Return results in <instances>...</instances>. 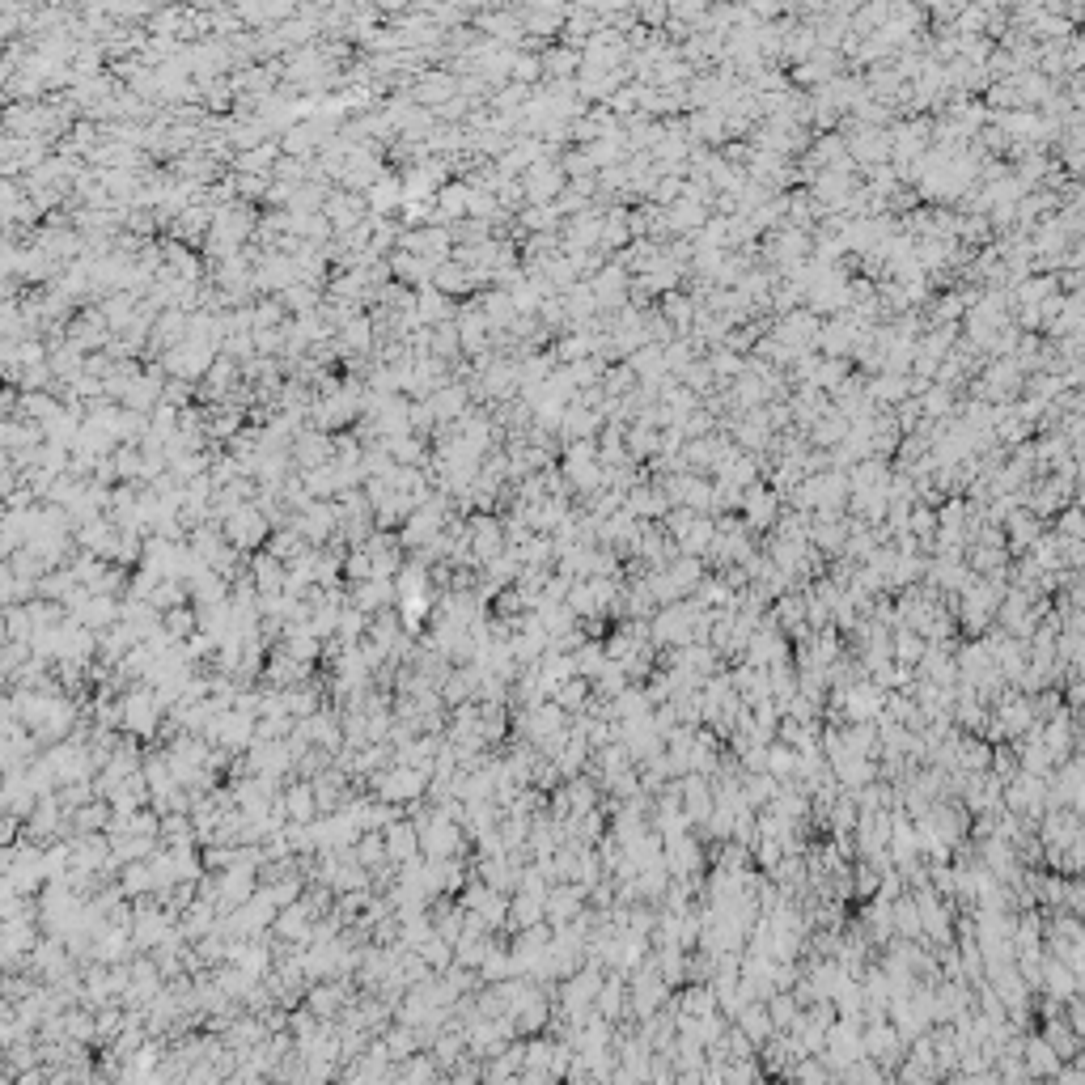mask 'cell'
<instances>
[{
    "mask_svg": "<svg viewBox=\"0 0 1085 1085\" xmlns=\"http://www.w3.org/2000/svg\"><path fill=\"white\" fill-rule=\"evenodd\" d=\"M68 615L81 619L85 628H94V632H106V628H115L119 619H123V598L115 594H90L85 590L73 607H68Z\"/></svg>",
    "mask_w": 1085,
    "mask_h": 1085,
    "instance_id": "cell-5",
    "label": "cell"
},
{
    "mask_svg": "<svg viewBox=\"0 0 1085 1085\" xmlns=\"http://www.w3.org/2000/svg\"><path fill=\"white\" fill-rule=\"evenodd\" d=\"M280 802H284V810H289L293 823H314V818L323 814V806H318V793H314V780H306V776H293L289 785H284Z\"/></svg>",
    "mask_w": 1085,
    "mask_h": 1085,
    "instance_id": "cell-10",
    "label": "cell"
},
{
    "mask_svg": "<svg viewBox=\"0 0 1085 1085\" xmlns=\"http://www.w3.org/2000/svg\"><path fill=\"white\" fill-rule=\"evenodd\" d=\"M323 458H327V441H323V437H301L297 462H306V467H318Z\"/></svg>",
    "mask_w": 1085,
    "mask_h": 1085,
    "instance_id": "cell-24",
    "label": "cell"
},
{
    "mask_svg": "<svg viewBox=\"0 0 1085 1085\" xmlns=\"http://www.w3.org/2000/svg\"><path fill=\"white\" fill-rule=\"evenodd\" d=\"M306 547H314V543H310L306 535H301V530H297L293 522H289V526H276V530H272V539H268V551H272V556H280L284 564H293V560H297Z\"/></svg>",
    "mask_w": 1085,
    "mask_h": 1085,
    "instance_id": "cell-18",
    "label": "cell"
},
{
    "mask_svg": "<svg viewBox=\"0 0 1085 1085\" xmlns=\"http://www.w3.org/2000/svg\"><path fill=\"white\" fill-rule=\"evenodd\" d=\"M272 933H276V941H284V946H306V941L314 937V916H310V907L301 903V899L289 903V907H280Z\"/></svg>",
    "mask_w": 1085,
    "mask_h": 1085,
    "instance_id": "cell-8",
    "label": "cell"
},
{
    "mask_svg": "<svg viewBox=\"0 0 1085 1085\" xmlns=\"http://www.w3.org/2000/svg\"><path fill=\"white\" fill-rule=\"evenodd\" d=\"M119 891L128 899H140V895H153L157 891V874H153V861H128L119 869Z\"/></svg>",
    "mask_w": 1085,
    "mask_h": 1085,
    "instance_id": "cell-15",
    "label": "cell"
},
{
    "mask_svg": "<svg viewBox=\"0 0 1085 1085\" xmlns=\"http://www.w3.org/2000/svg\"><path fill=\"white\" fill-rule=\"evenodd\" d=\"M352 857H357L369 874L373 869H382L386 861H390V852H386V835L382 831H361V840L352 844Z\"/></svg>",
    "mask_w": 1085,
    "mask_h": 1085,
    "instance_id": "cell-19",
    "label": "cell"
},
{
    "mask_svg": "<svg viewBox=\"0 0 1085 1085\" xmlns=\"http://www.w3.org/2000/svg\"><path fill=\"white\" fill-rule=\"evenodd\" d=\"M111 818H115V806L106 802V797H94V802H85L81 810H73V827L77 831H106L111 827Z\"/></svg>",
    "mask_w": 1085,
    "mask_h": 1085,
    "instance_id": "cell-20",
    "label": "cell"
},
{
    "mask_svg": "<svg viewBox=\"0 0 1085 1085\" xmlns=\"http://www.w3.org/2000/svg\"><path fill=\"white\" fill-rule=\"evenodd\" d=\"M284 577H289V564L280 556H272L268 547L251 551V581L259 594H284Z\"/></svg>",
    "mask_w": 1085,
    "mask_h": 1085,
    "instance_id": "cell-12",
    "label": "cell"
},
{
    "mask_svg": "<svg viewBox=\"0 0 1085 1085\" xmlns=\"http://www.w3.org/2000/svg\"><path fill=\"white\" fill-rule=\"evenodd\" d=\"M539 920H547V895L518 891L509 899V933L526 929V924H539Z\"/></svg>",
    "mask_w": 1085,
    "mask_h": 1085,
    "instance_id": "cell-13",
    "label": "cell"
},
{
    "mask_svg": "<svg viewBox=\"0 0 1085 1085\" xmlns=\"http://www.w3.org/2000/svg\"><path fill=\"white\" fill-rule=\"evenodd\" d=\"M208 738L217 742V746H225V751L242 755L246 746L259 738V717L255 713H242V708H225V713L217 717V725L208 729Z\"/></svg>",
    "mask_w": 1085,
    "mask_h": 1085,
    "instance_id": "cell-4",
    "label": "cell"
},
{
    "mask_svg": "<svg viewBox=\"0 0 1085 1085\" xmlns=\"http://www.w3.org/2000/svg\"><path fill=\"white\" fill-rule=\"evenodd\" d=\"M348 602H357L361 611L378 615V611H386V607H395V602H399V585H395V577H365V581H352V585H348Z\"/></svg>",
    "mask_w": 1085,
    "mask_h": 1085,
    "instance_id": "cell-7",
    "label": "cell"
},
{
    "mask_svg": "<svg viewBox=\"0 0 1085 1085\" xmlns=\"http://www.w3.org/2000/svg\"><path fill=\"white\" fill-rule=\"evenodd\" d=\"M598 992H602V988H598V971H581V975L573 971V975H568V984L560 988L564 1013H568V1018H573V1026H577V1030H581V1022H585V1018H581V1009L590 1005Z\"/></svg>",
    "mask_w": 1085,
    "mask_h": 1085,
    "instance_id": "cell-11",
    "label": "cell"
},
{
    "mask_svg": "<svg viewBox=\"0 0 1085 1085\" xmlns=\"http://www.w3.org/2000/svg\"><path fill=\"white\" fill-rule=\"evenodd\" d=\"M479 975H484V984H501V980H509V975H518V958H513V946H505V941L496 937V946L488 950L484 963H479Z\"/></svg>",
    "mask_w": 1085,
    "mask_h": 1085,
    "instance_id": "cell-17",
    "label": "cell"
},
{
    "mask_svg": "<svg viewBox=\"0 0 1085 1085\" xmlns=\"http://www.w3.org/2000/svg\"><path fill=\"white\" fill-rule=\"evenodd\" d=\"M573 657H577V674H581V679H585V674H598L602 670V649L598 645H581Z\"/></svg>",
    "mask_w": 1085,
    "mask_h": 1085,
    "instance_id": "cell-25",
    "label": "cell"
},
{
    "mask_svg": "<svg viewBox=\"0 0 1085 1085\" xmlns=\"http://www.w3.org/2000/svg\"><path fill=\"white\" fill-rule=\"evenodd\" d=\"M581 895H585V886H551L547 891V924L551 929H556V924H568L581 912Z\"/></svg>",
    "mask_w": 1085,
    "mask_h": 1085,
    "instance_id": "cell-14",
    "label": "cell"
},
{
    "mask_svg": "<svg viewBox=\"0 0 1085 1085\" xmlns=\"http://www.w3.org/2000/svg\"><path fill=\"white\" fill-rule=\"evenodd\" d=\"M221 526H225V539L234 543V547H242V551H255L259 543L272 539V518L259 505H251V501H246L238 513H229Z\"/></svg>",
    "mask_w": 1085,
    "mask_h": 1085,
    "instance_id": "cell-3",
    "label": "cell"
},
{
    "mask_svg": "<svg viewBox=\"0 0 1085 1085\" xmlns=\"http://www.w3.org/2000/svg\"><path fill=\"white\" fill-rule=\"evenodd\" d=\"M551 759H556V768H560L564 776H577V772L585 768V738H581V729H577L573 738H564V746H560V751L551 755Z\"/></svg>",
    "mask_w": 1085,
    "mask_h": 1085,
    "instance_id": "cell-22",
    "label": "cell"
},
{
    "mask_svg": "<svg viewBox=\"0 0 1085 1085\" xmlns=\"http://www.w3.org/2000/svg\"><path fill=\"white\" fill-rule=\"evenodd\" d=\"M386 852H390V861H399V865H407V861H416V857H424V844H420V827H416V818L407 814V818H395V823H390L386 831Z\"/></svg>",
    "mask_w": 1085,
    "mask_h": 1085,
    "instance_id": "cell-9",
    "label": "cell"
},
{
    "mask_svg": "<svg viewBox=\"0 0 1085 1085\" xmlns=\"http://www.w3.org/2000/svg\"><path fill=\"white\" fill-rule=\"evenodd\" d=\"M280 649L293 653L297 662H310V666L323 662V636H314L310 628H289L280 636Z\"/></svg>",
    "mask_w": 1085,
    "mask_h": 1085,
    "instance_id": "cell-16",
    "label": "cell"
},
{
    "mask_svg": "<svg viewBox=\"0 0 1085 1085\" xmlns=\"http://www.w3.org/2000/svg\"><path fill=\"white\" fill-rule=\"evenodd\" d=\"M551 700H556V704L564 708V713H577V708L585 704V683H581V674H573V679H564V683L556 687V696H551Z\"/></svg>",
    "mask_w": 1085,
    "mask_h": 1085,
    "instance_id": "cell-23",
    "label": "cell"
},
{
    "mask_svg": "<svg viewBox=\"0 0 1085 1085\" xmlns=\"http://www.w3.org/2000/svg\"><path fill=\"white\" fill-rule=\"evenodd\" d=\"M369 793H378L382 802H395V806H412V802H420V797L429 793V772L395 759L390 768L369 776Z\"/></svg>",
    "mask_w": 1085,
    "mask_h": 1085,
    "instance_id": "cell-2",
    "label": "cell"
},
{
    "mask_svg": "<svg viewBox=\"0 0 1085 1085\" xmlns=\"http://www.w3.org/2000/svg\"><path fill=\"white\" fill-rule=\"evenodd\" d=\"M416 950L424 954V963H429L433 971H446V967H454V941H446V937H441L437 929H433L429 937H424Z\"/></svg>",
    "mask_w": 1085,
    "mask_h": 1085,
    "instance_id": "cell-21",
    "label": "cell"
},
{
    "mask_svg": "<svg viewBox=\"0 0 1085 1085\" xmlns=\"http://www.w3.org/2000/svg\"><path fill=\"white\" fill-rule=\"evenodd\" d=\"M467 539H471L475 568H484L488 560H496V556H501V551L509 547V539H505V522H501V518H488V513H479V518L467 522Z\"/></svg>",
    "mask_w": 1085,
    "mask_h": 1085,
    "instance_id": "cell-6",
    "label": "cell"
},
{
    "mask_svg": "<svg viewBox=\"0 0 1085 1085\" xmlns=\"http://www.w3.org/2000/svg\"><path fill=\"white\" fill-rule=\"evenodd\" d=\"M119 704H123V734H136L140 742H153L157 729H162V721H166L162 696H157L149 683H136V687L123 691Z\"/></svg>",
    "mask_w": 1085,
    "mask_h": 1085,
    "instance_id": "cell-1",
    "label": "cell"
}]
</instances>
